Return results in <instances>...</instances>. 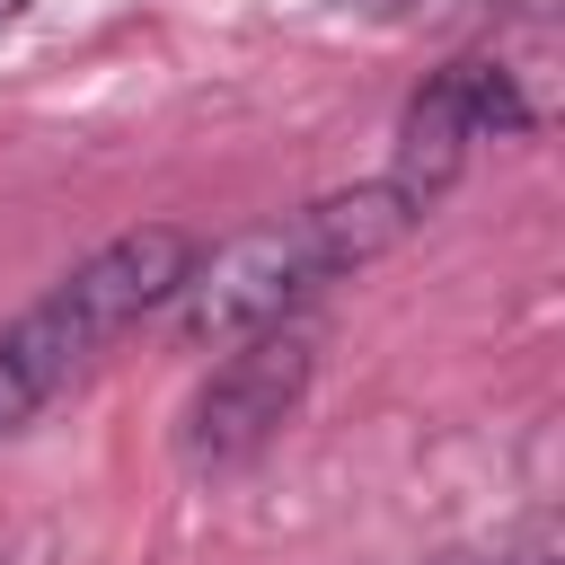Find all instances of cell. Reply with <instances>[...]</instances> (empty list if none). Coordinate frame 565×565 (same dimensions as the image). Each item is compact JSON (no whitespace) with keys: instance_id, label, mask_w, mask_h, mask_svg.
<instances>
[{"instance_id":"cell-4","label":"cell","mask_w":565,"mask_h":565,"mask_svg":"<svg viewBox=\"0 0 565 565\" xmlns=\"http://www.w3.org/2000/svg\"><path fill=\"white\" fill-rule=\"evenodd\" d=\"M521 124H530V106H521V88H512V71H503V62H450V71H441V79H424V97L406 106L388 185L424 212V203L459 177V159H468L486 132H521Z\"/></svg>"},{"instance_id":"cell-2","label":"cell","mask_w":565,"mask_h":565,"mask_svg":"<svg viewBox=\"0 0 565 565\" xmlns=\"http://www.w3.org/2000/svg\"><path fill=\"white\" fill-rule=\"evenodd\" d=\"M185 265H194V238L185 230H168V221L124 230L97 256H79L18 327H0V433H18L35 406H53L132 318H150L177 291Z\"/></svg>"},{"instance_id":"cell-7","label":"cell","mask_w":565,"mask_h":565,"mask_svg":"<svg viewBox=\"0 0 565 565\" xmlns=\"http://www.w3.org/2000/svg\"><path fill=\"white\" fill-rule=\"evenodd\" d=\"M0 565H9V547H0Z\"/></svg>"},{"instance_id":"cell-6","label":"cell","mask_w":565,"mask_h":565,"mask_svg":"<svg viewBox=\"0 0 565 565\" xmlns=\"http://www.w3.org/2000/svg\"><path fill=\"white\" fill-rule=\"evenodd\" d=\"M18 9H26V0H0V18H18Z\"/></svg>"},{"instance_id":"cell-1","label":"cell","mask_w":565,"mask_h":565,"mask_svg":"<svg viewBox=\"0 0 565 565\" xmlns=\"http://www.w3.org/2000/svg\"><path fill=\"white\" fill-rule=\"evenodd\" d=\"M415 221H424V212L380 177V185L327 194V203H309V212H291V221L238 230L230 247H212V256H194V265L177 274V291H168L177 344H194V353L212 344V353H221V344H238V335H256V327H282L318 282L388 256Z\"/></svg>"},{"instance_id":"cell-5","label":"cell","mask_w":565,"mask_h":565,"mask_svg":"<svg viewBox=\"0 0 565 565\" xmlns=\"http://www.w3.org/2000/svg\"><path fill=\"white\" fill-rule=\"evenodd\" d=\"M441 565H556V539H503V547H459Z\"/></svg>"},{"instance_id":"cell-3","label":"cell","mask_w":565,"mask_h":565,"mask_svg":"<svg viewBox=\"0 0 565 565\" xmlns=\"http://www.w3.org/2000/svg\"><path fill=\"white\" fill-rule=\"evenodd\" d=\"M230 362L194 388V406H185V459L194 468H238V459H256L291 415H300V397H309V371H318V344H309V327H256V335H238V344H221Z\"/></svg>"}]
</instances>
